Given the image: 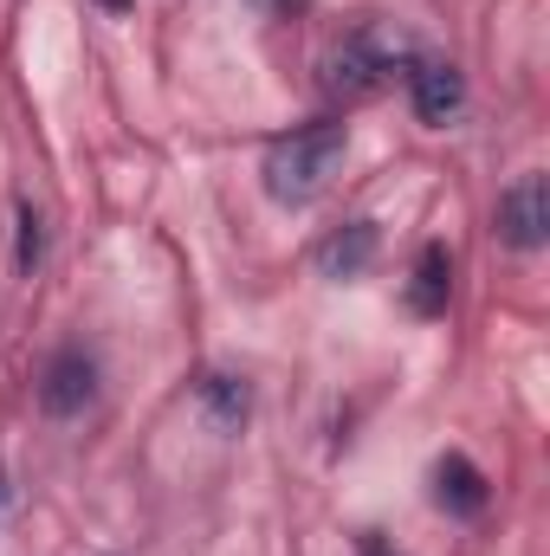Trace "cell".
Instances as JSON below:
<instances>
[{"label":"cell","instance_id":"obj_12","mask_svg":"<svg viewBox=\"0 0 550 556\" xmlns=\"http://www.w3.org/2000/svg\"><path fill=\"white\" fill-rule=\"evenodd\" d=\"M370 556H396V551H383V544H370Z\"/></svg>","mask_w":550,"mask_h":556},{"label":"cell","instance_id":"obj_5","mask_svg":"<svg viewBox=\"0 0 550 556\" xmlns=\"http://www.w3.org/2000/svg\"><path fill=\"white\" fill-rule=\"evenodd\" d=\"M434 505L447 518H479L486 511V472L466 453H440L434 459Z\"/></svg>","mask_w":550,"mask_h":556},{"label":"cell","instance_id":"obj_6","mask_svg":"<svg viewBox=\"0 0 550 556\" xmlns=\"http://www.w3.org/2000/svg\"><path fill=\"white\" fill-rule=\"evenodd\" d=\"M414 117L421 124H447V117H460V104H466V78L453 72V65H440V59H427V65H414Z\"/></svg>","mask_w":550,"mask_h":556},{"label":"cell","instance_id":"obj_1","mask_svg":"<svg viewBox=\"0 0 550 556\" xmlns=\"http://www.w3.org/2000/svg\"><path fill=\"white\" fill-rule=\"evenodd\" d=\"M343 155H350L343 124H304V130L278 137L273 155H266V168H260V175H266V194H273L278 207H311V201L337 181Z\"/></svg>","mask_w":550,"mask_h":556},{"label":"cell","instance_id":"obj_9","mask_svg":"<svg viewBox=\"0 0 550 556\" xmlns=\"http://www.w3.org/2000/svg\"><path fill=\"white\" fill-rule=\"evenodd\" d=\"M201 402L214 408V427L234 433V427L247 420V382H234V376H208V382H201Z\"/></svg>","mask_w":550,"mask_h":556},{"label":"cell","instance_id":"obj_11","mask_svg":"<svg viewBox=\"0 0 550 556\" xmlns=\"http://www.w3.org/2000/svg\"><path fill=\"white\" fill-rule=\"evenodd\" d=\"M98 7H104V13H130L137 0H98Z\"/></svg>","mask_w":550,"mask_h":556},{"label":"cell","instance_id":"obj_2","mask_svg":"<svg viewBox=\"0 0 550 556\" xmlns=\"http://www.w3.org/2000/svg\"><path fill=\"white\" fill-rule=\"evenodd\" d=\"M409 59H414L409 33H396V26H357V33L330 52L324 85L343 91V98H370V91H383V85L396 78V65H409Z\"/></svg>","mask_w":550,"mask_h":556},{"label":"cell","instance_id":"obj_4","mask_svg":"<svg viewBox=\"0 0 550 556\" xmlns=\"http://www.w3.org/2000/svg\"><path fill=\"white\" fill-rule=\"evenodd\" d=\"M91 395H98V363L85 350H59L46 363V376H39V408L65 420V415H78Z\"/></svg>","mask_w":550,"mask_h":556},{"label":"cell","instance_id":"obj_8","mask_svg":"<svg viewBox=\"0 0 550 556\" xmlns=\"http://www.w3.org/2000/svg\"><path fill=\"white\" fill-rule=\"evenodd\" d=\"M370 260H376V227H370V220H350V227H343V233H330V240H324V253H317L324 278H357Z\"/></svg>","mask_w":550,"mask_h":556},{"label":"cell","instance_id":"obj_10","mask_svg":"<svg viewBox=\"0 0 550 556\" xmlns=\"http://www.w3.org/2000/svg\"><path fill=\"white\" fill-rule=\"evenodd\" d=\"M39 253H46V233H39V214L20 201V233H13V266L20 273H33L39 266Z\"/></svg>","mask_w":550,"mask_h":556},{"label":"cell","instance_id":"obj_3","mask_svg":"<svg viewBox=\"0 0 550 556\" xmlns=\"http://www.w3.org/2000/svg\"><path fill=\"white\" fill-rule=\"evenodd\" d=\"M499 240L518 247V253H538V247L550 240V188H545L538 168L518 175V181L499 194Z\"/></svg>","mask_w":550,"mask_h":556},{"label":"cell","instance_id":"obj_7","mask_svg":"<svg viewBox=\"0 0 550 556\" xmlns=\"http://www.w3.org/2000/svg\"><path fill=\"white\" fill-rule=\"evenodd\" d=\"M447 298H453V260H447V247H421V260H414V285H409L414 317H440Z\"/></svg>","mask_w":550,"mask_h":556}]
</instances>
